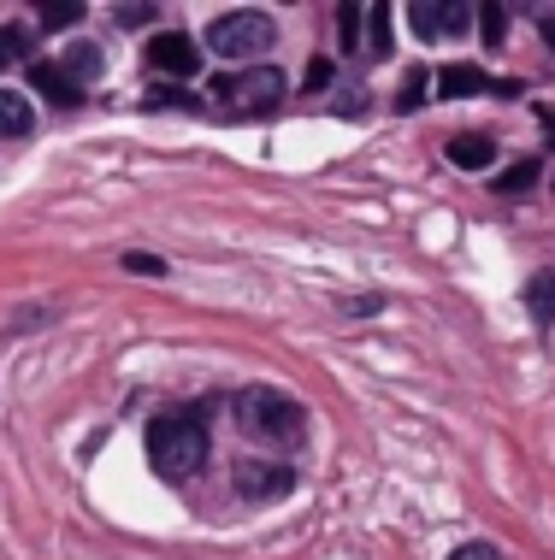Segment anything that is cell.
I'll return each mask as SVG.
<instances>
[{
  "label": "cell",
  "instance_id": "1",
  "mask_svg": "<svg viewBox=\"0 0 555 560\" xmlns=\"http://www.w3.org/2000/svg\"><path fill=\"white\" fill-rule=\"evenodd\" d=\"M148 460H154V472H166V478H189V472H201V460H207V431H201V419H154L148 425Z\"/></svg>",
  "mask_w": 555,
  "mask_h": 560
},
{
  "label": "cell",
  "instance_id": "2",
  "mask_svg": "<svg viewBox=\"0 0 555 560\" xmlns=\"http://www.w3.org/2000/svg\"><path fill=\"white\" fill-rule=\"evenodd\" d=\"M213 95H219L231 113H243V118H261V113H273L278 101H284V71H273V66L231 71V78H213Z\"/></svg>",
  "mask_w": 555,
  "mask_h": 560
},
{
  "label": "cell",
  "instance_id": "3",
  "mask_svg": "<svg viewBox=\"0 0 555 560\" xmlns=\"http://www.w3.org/2000/svg\"><path fill=\"white\" fill-rule=\"evenodd\" d=\"M236 419H243L254 436H266V443H290V436L302 431V407L284 396V389H243Z\"/></svg>",
  "mask_w": 555,
  "mask_h": 560
},
{
  "label": "cell",
  "instance_id": "4",
  "mask_svg": "<svg viewBox=\"0 0 555 560\" xmlns=\"http://www.w3.org/2000/svg\"><path fill=\"white\" fill-rule=\"evenodd\" d=\"M273 42H278V30L266 12H224V19H213V30H207V48L224 54V59H261Z\"/></svg>",
  "mask_w": 555,
  "mask_h": 560
},
{
  "label": "cell",
  "instance_id": "5",
  "mask_svg": "<svg viewBox=\"0 0 555 560\" xmlns=\"http://www.w3.org/2000/svg\"><path fill=\"white\" fill-rule=\"evenodd\" d=\"M148 66L154 71H166V78H195V71H201V48H195L189 36H154L148 42Z\"/></svg>",
  "mask_w": 555,
  "mask_h": 560
},
{
  "label": "cell",
  "instance_id": "6",
  "mask_svg": "<svg viewBox=\"0 0 555 560\" xmlns=\"http://www.w3.org/2000/svg\"><path fill=\"white\" fill-rule=\"evenodd\" d=\"M408 24H414L426 42H438V36L467 30V24H473V7H438V0H414V7H408Z\"/></svg>",
  "mask_w": 555,
  "mask_h": 560
},
{
  "label": "cell",
  "instance_id": "7",
  "mask_svg": "<svg viewBox=\"0 0 555 560\" xmlns=\"http://www.w3.org/2000/svg\"><path fill=\"white\" fill-rule=\"evenodd\" d=\"M231 483L248 495V502H273V495L290 490V472H284V466H254V460H243V466L231 472Z\"/></svg>",
  "mask_w": 555,
  "mask_h": 560
},
{
  "label": "cell",
  "instance_id": "8",
  "mask_svg": "<svg viewBox=\"0 0 555 560\" xmlns=\"http://www.w3.org/2000/svg\"><path fill=\"white\" fill-rule=\"evenodd\" d=\"M30 83H36L42 101H54V107H78V101H83V83H71L66 66H42V59H36V66H30Z\"/></svg>",
  "mask_w": 555,
  "mask_h": 560
},
{
  "label": "cell",
  "instance_id": "9",
  "mask_svg": "<svg viewBox=\"0 0 555 560\" xmlns=\"http://www.w3.org/2000/svg\"><path fill=\"white\" fill-rule=\"evenodd\" d=\"M449 160L461 165V172H485L490 160H497V142H490V136H449Z\"/></svg>",
  "mask_w": 555,
  "mask_h": 560
},
{
  "label": "cell",
  "instance_id": "10",
  "mask_svg": "<svg viewBox=\"0 0 555 560\" xmlns=\"http://www.w3.org/2000/svg\"><path fill=\"white\" fill-rule=\"evenodd\" d=\"M485 71H478V66H443L438 71V95L443 101H467V95H485Z\"/></svg>",
  "mask_w": 555,
  "mask_h": 560
},
{
  "label": "cell",
  "instance_id": "11",
  "mask_svg": "<svg viewBox=\"0 0 555 560\" xmlns=\"http://www.w3.org/2000/svg\"><path fill=\"white\" fill-rule=\"evenodd\" d=\"M59 66H66V78H71V83H78V78L89 83V78H101V71H107V59H101V48H95V42H71Z\"/></svg>",
  "mask_w": 555,
  "mask_h": 560
},
{
  "label": "cell",
  "instance_id": "12",
  "mask_svg": "<svg viewBox=\"0 0 555 560\" xmlns=\"http://www.w3.org/2000/svg\"><path fill=\"white\" fill-rule=\"evenodd\" d=\"M30 125H36L30 101L12 95V89H0V136H30Z\"/></svg>",
  "mask_w": 555,
  "mask_h": 560
},
{
  "label": "cell",
  "instance_id": "13",
  "mask_svg": "<svg viewBox=\"0 0 555 560\" xmlns=\"http://www.w3.org/2000/svg\"><path fill=\"white\" fill-rule=\"evenodd\" d=\"M527 307H532V319H555V271H537L527 283Z\"/></svg>",
  "mask_w": 555,
  "mask_h": 560
},
{
  "label": "cell",
  "instance_id": "14",
  "mask_svg": "<svg viewBox=\"0 0 555 560\" xmlns=\"http://www.w3.org/2000/svg\"><path fill=\"white\" fill-rule=\"evenodd\" d=\"M473 19H478V36H485L490 48L508 36V12H502V7H473Z\"/></svg>",
  "mask_w": 555,
  "mask_h": 560
},
{
  "label": "cell",
  "instance_id": "15",
  "mask_svg": "<svg viewBox=\"0 0 555 560\" xmlns=\"http://www.w3.org/2000/svg\"><path fill=\"white\" fill-rule=\"evenodd\" d=\"M337 42H343V48L361 42V7H337Z\"/></svg>",
  "mask_w": 555,
  "mask_h": 560
},
{
  "label": "cell",
  "instance_id": "16",
  "mask_svg": "<svg viewBox=\"0 0 555 560\" xmlns=\"http://www.w3.org/2000/svg\"><path fill=\"white\" fill-rule=\"evenodd\" d=\"M30 48V36H24V30H7V24H0V71H7L12 66V59H19Z\"/></svg>",
  "mask_w": 555,
  "mask_h": 560
},
{
  "label": "cell",
  "instance_id": "17",
  "mask_svg": "<svg viewBox=\"0 0 555 560\" xmlns=\"http://www.w3.org/2000/svg\"><path fill=\"white\" fill-rule=\"evenodd\" d=\"M390 54V7H372V59Z\"/></svg>",
  "mask_w": 555,
  "mask_h": 560
},
{
  "label": "cell",
  "instance_id": "18",
  "mask_svg": "<svg viewBox=\"0 0 555 560\" xmlns=\"http://www.w3.org/2000/svg\"><path fill=\"white\" fill-rule=\"evenodd\" d=\"M302 83L313 89V95H320V89H332V83H337V66H332V59L320 54V59H313V66H308V78H302Z\"/></svg>",
  "mask_w": 555,
  "mask_h": 560
},
{
  "label": "cell",
  "instance_id": "19",
  "mask_svg": "<svg viewBox=\"0 0 555 560\" xmlns=\"http://www.w3.org/2000/svg\"><path fill=\"white\" fill-rule=\"evenodd\" d=\"M83 19V7H42V30H71Z\"/></svg>",
  "mask_w": 555,
  "mask_h": 560
},
{
  "label": "cell",
  "instance_id": "20",
  "mask_svg": "<svg viewBox=\"0 0 555 560\" xmlns=\"http://www.w3.org/2000/svg\"><path fill=\"white\" fill-rule=\"evenodd\" d=\"M532 172H537L532 160H527V165H514L508 177H497V189H502V195H514V189H532Z\"/></svg>",
  "mask_w": 555,
  "mask_h": 560
},
{
  "label": "cell",
  "instance_id": "21",
  "mask_svg": "<svg viewBox=\"0 0 555 560\" xmlns=\"http://www.w3.org/2000/svg\"><path fill=\"white\" fill-rule=\"evenodd\" d=\"M125 266L142 271V278H160V271H166V260H160V254H125Z\"/></svg>",
  "mask_w": 555,
  "mask_h": 560
},
{
  "label": "cell",
  "instance_id": "22",
  "mask_svg": "<svg viewBox=\"0 0 555 560\" xmlns=\"http://www.w3.org/2000/svg\"><path fill=\"white\" fill-rule=\"evenodd\" d=\"M113 19L118 24H148V19H154V7H113Z\"/></svg>",
  "mask_w": 555,
  "mask_h": 560
},
{
  "label": "cell",
  "instance_id": "23",
  "mask_svg": "<svg viewBox=\"0 0 555 560\" xmlns=\"http://www.w3.org/2000/svg\"><path fill=\"white\" fill-rule=\"evenodd\" d=\"M455 560H502L497 549H490V542H467V549H461Z\"/></svg>",
  "mask_w": 555,
  "mask_h": 560
},
{
  "label": "cell",
  "instance_id": "24",
  "mask_svg": "<svg viewBox=\"0 0 555 560\" xmlns=\"http://www.w3.org/2000/svg\"><path fill=\"white\" fill-rule=\"evenodd\" d=\"M544 42L555 48V12H544Z\"/></svg>",
  "mask_w": 555,
  "mask_h": 560
}]
</instances>
